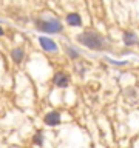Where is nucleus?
<instances>
[{
  "label": "nucleus",
  "instance_id": "nucleus-1",
  "mask_svg": "<svg viewBox=\"0 0 139 148\" xmlns=\"http://www.w3.org/2000/svg\"><path fill=\"white\" fill-rule=\"evenodd\" d=\"M76 42L79 45L85 46L91 51H107L110 49V43L102 34L93 31V29H85L79 32L76 36Z\"/></svg>",
  "mask_w": 139,
  "mask_h": 148
},
{
  "label": "nucleus",
  "instance_id": "nucleus-2",
  "mask_svg": "<svg viewBox=\"0 0 139 148\" xmlns=\"http://www.w3.org/2000/svg\"><path fill=\"white\" fill-rule=\"evenodd\" d=\"M34 26L37 31L45 32V34H60L63 31V23L62 20L54 16V14H43V16H39L34 20Z\"/></svg>",
  "mask_w": 139,
  "mask_h": 148
},
{
  "label": "nucleus",
  "instance_id": "nucleus-3",
  "mask_svg": "<svg viewBox=\"0 0 139 148\" xmlns=\"http://www.w3.org/2000/svg\"><path fill=\"white\" fill-rule=\"evenodd\" d=\"M37 43L42 49L45 51V53L48 54H59L60 53V46L57 45V42H56L53 37H48V36H39V39H37Z\"/></svg>",
  "mask_w": 139,
  "mask_h": 148
},
{
  "label": "nucleus",
  "instance_id": "nucleus-4",
  "mask_svg": "<svg viewBox=\"0 0 139 148\" xmlns=\"http://www.w3.org/2000/svg\"><path fill=\"white\" fill-rule=\"evenodd\" d=\"M120 40H122L124 46L133 48V46H138V43H139V36L133 29H125V31H122V39Z\"/></svg>",
  "mask_w": 139,
  "mask_h": 148
},
{
  "label": "nucleus",
  "instance_id": "nucleus-5",
  "mask_svg": "<svg viewBox=\"0 0 139 148\" xmlns=\"http://www.w3.org/2000/svg\"><path fill=\"white\" fill-rule=\"evenodd\" d=\"M70 82H71V77H70V74L65 73V71H57L53 76V83H54V86H57V88H67L70 85Z\"/></svg>",
  "mask_w": 139,
  "mask_h": 148
},
{
  "label": "nucleus",
  "instance_id": "nucleus-6",
  "mask_svg": "<svg viewBox=\"0 0 139 148\" xmlns=\"http://www.w3.org/2000/svg\"><path fill=\"white\" fill-rule=\"evenodd\" d=\"M65 23L71 28H81L83 25V18L81 16V12L73 11V12H68L67 16H65Z\"/></svg>",
  "mask_w": 139,
  "mask_h": 148
},
{
  "label": "nucleus",
  "instance_id": "nucleus-7",
  "mask_svg": "<svg viewBox=\"0 0 139 148\" xmlns=\"http://www.w3.org/2000/svg\"><path fill=\"white\" fill-rule=\"evenodd\" d=\"M62 122V117H60V113L59 111H48V113L45 114V117H43V123L45 125H48V127H57V125Z\"/></svg>",
  "mask_w": 139,
  "mask_h": 148
},
{
  "label": "nucleus",
  "instance_id": "nucleus-8",
  "mask_svg": "<svg viewBox=\"0 0 139 148\" xmlns=\"http://www.w3.org/2000/svg\"><path fill=\"white\" fill-rule=\"evenodd\" d=\"M11 57L16 63H20L23 60V57H25V51H23V48H20V46H17V48H14L11 51Z\"/></svg>",
  "mask_w": 139,
  "mask_h": 148
},
{
  "label": "nucleus",
  "instance_id": "nucleus-9",
  "mask_svg": "<svg viewBox=\"0 0 139 148\" xmlns=\"http://www.w3.org/2000/svg\"><path fill=\"white\" fill-rule=\"evenodd\" d=\"M65 53H67V56H68V57L70 59H79V57H81V51H79L77 48H73V46H65Z\"/></svg>",
  "mask_w": 139,
  "mask_h": 148
},
{
  "label": "nucleus",
  "instance_id": "nucleus-10",
  "mask_svg": "<svg viewBox=\"0 0 139 148\" xmlns=\"http://www.w3.org/2000/svg\"><path fill=\"white\" fill-rule=\"evenodd\" d=\"M34 142L37 143V145H42V143H43V134H42L40 131L36 134V137H34Z\"/></svg>",
  "mask_w": 139,
  "mask_h": 148
},
{
  "label": "nucleus",
  "instance_id": "nucleus-11",
  "mask_svg": "<svg viewBox=\"0 0 139 148\" xmlns=\"http://www.w3.org/2000/svg\"><path fill=\"white\" fill-rule=\"evenodd\" d=\"M3 34H5V31H3V28H2V26H0V37H2Z\"/></svg>",
  "mask_w": 139,
  "mask_h": 148
},
{
  "label": "nucleus",
  "instance_id": "nucleus-12",
  "mask_svg": "<svg viewBox=\"0 0 139 148\" xmlns=\"http://www.w3.org/2000/svg\"><path fill=\"white\" fill-rule=\"evenodd\" d=\"M136 48H138V53H139V43H138V46H136Z\"/></svg>",
  "mask_w": 139,
  "mask_h": 148
}]
</instances>
